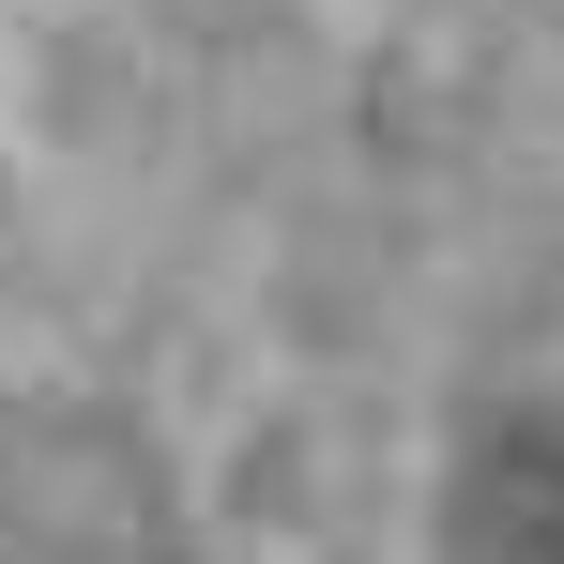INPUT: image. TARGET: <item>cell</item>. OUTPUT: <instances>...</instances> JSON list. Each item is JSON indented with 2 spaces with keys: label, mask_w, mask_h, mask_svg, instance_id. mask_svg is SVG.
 Returning a JSON list of instances; mask_svg holds the SVG:
<instances>
[{
  "label": "cell",
  "mask_w": 564,
  "mask_h": 564,
  "mask_svg": "<svg viewBox=\"0 0 564 564\" xmlns=\"http://www.w3.org/2000/svg\"><path fill=\"white\" fill-rule=\"evenodd\" d=\"M458 534L488 564H564V412L488 427V458H473V488H458Z\"/></svg>",
  "instance_id": "6da1fadb"
}]
</instances>
